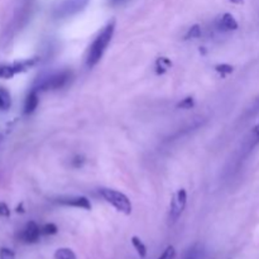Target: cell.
Returning a JSON list of instances; mask_svg holds the SVG:
<instances>
[{"mask_svg":"<svg viewBox=\"0 0 259 259\" xmlns=\"http://www.w3.org/2000/svg\"><path fill=\"white\" fill-rule=\"evenodd\" d=\"M10 105H12L10 94L6 91L5 88L0 87V110L9 109Z\"/></svg>","mask_w":259,"mask_h":259,"instance_id":"obj_12","label":"cell"},{"mask_svg":"<svg viewBox=\"0 0 259 259\" xmlns=\"http://www.w3.org/2000/svg\"><path fill=\"white\" fill-rule=\"evenodd\" d=\"M187 202V192L185 189H181L177 191L176 195L173 196L171 201V207H170V223H176L178 217L181 216L182 211L185 210Z\"/></svg>","mask_w":259,"mask_h":259,"instance_id":"obj_4","label":"cell"},{"mask_svg":"<svg viewBox=\"0 0 259 259\" xmlns=\"http://www.w3.org/2000/svg\"><path fill=\"white\" fill-rule=\"evenodd\" d=\"M259 143V123L256 125L252 130V133L249 134V137L247 138V142L244 144V150H247V152H249L250 150H253L254 147Z\"/></svg>","mask_w":259,"mask_h":259,"instance_id":"obj_10","label":"cell"},{"mask_svg":"<svg viewBox=\"0 0 259 259\" xmlns=\"http://www.w3.org/2000/svg\"><path fill=\"white\" fill-rule=\"evenodd\" d=\"M195 107V100L192 96H189V98H185L183 100H181L180 103L177 104V108L178 109H192V108Z\"/></svg>","mask_w":259,"mask_h":259,"instance_id":"obj_17","label":"cell"},{"mask_svg":"<svg viewBox=\"0 0 259 259\" xmlns=\"http://www.w3.org/2000/svg\"><path fill=\"white\" fill-rule=\"evenodd\" d=\"M16 73V68L13 65H0V77L1 79H12Z\"/></svg>","mask_w":259,"mask_h":259,"instance_id":"obj_14","label":"cell"},{"mask_svg":"<svg viewBox=\"0 0 259 259\" xmlns=\"http://www.w3.org/2000/svg\"><path fill=\"white\" fill-rule=\"evenodd\" d=\"M40 104V99H38V94H37L36 90H32L29 94H28L27 99L24 101V114H32L34 110L37 109Z\"/></svg>","mask_w":259,"mask_h":259,"instance_id":"obj_9","label":"cell"},{"mask_svg":"<svg viewBox=\"0 0 259 259\" xmlns=\"http://www.w3.org/2000/svg\"><path fill=\"white\" fill-rule=\"evenodd\" d=\"M123 0H111V3L113 4H118V3H122Z\"/></svg>","mask_w":259,"mask_h":259,"instance_id":"obj_27","label":"cell"},{"mask_svg":"<svg viewBox=\"0 0 259 259\" xmlns=\"http://www.w3.org/2000/svg\"><path fill=\"white\" fill-rule=\"evenodd\" d=\"M41 233H42V230L40 229V226L37 225L34 221H29V223L25 225L23 233H22V239H23V241H25V243H37V241L40 240Z\"/></svg>","mask_w":259,"mask_h":259,"instance_id":"obj_7","label":"cell"},{"mask_svg":"<svg viewBox=\"0 0 259 259\" xmlns=\"http://www.w3.org/2000/svg\"><path fill=\"white\" fill-rule=\"evenodd\" d=\"M258 111H259V98H257L256 101H254V104L252 105V108H250L249 115H254V114L258 113Z\"/></svg>","mask_w":259,"mask_h":259,"instance_id":"obj_23","label":"cell"},{"mask_svg":"<svg viewBox=\"0 0 259 259\" xmlns=\"http://www.w3.org/2000/svg\"><path fill=\"white\" fill-rule=\"evenodd\" d=\"M55 259H76V254L68 248H60L56 250Z\"/></svg>","mask_w":259,"mask_h":259,"instance_id":"obj_15","label":"cell"},{"mask_svg":"<svg viewBox=\"0 0 259 259\" xmlns=\"http://www.w3.org/2000/svg\"><path fill=\"white\" fill-rule=\"evenodd\" d=\"M232 3L234 4H243L244 3V0H230Z\"/></svg>","mask_w":259,"mask_h":259,"instance_id":"obj_26","label":"cell"},{"mask_svg":"<svg viewBox=\"0 0 259 259\" xmlns=\"http://www.w3.org/2000/svg\"><path fill=\"white\" fill-rule=\"evenodd\" d=\"M41 230H42V233L44 235H53L58 232V228L55 225V224L49 223V224H46V225L43 226Z\"/></svg>","mask_w":259,"mask_h":259,"instance_id":"obj_20","label":"cell"},{"mask_svg":"<svg viewBox=\"0 0 259 259\" xmlns=\"http://www.w3.org/2000/svg\"><path fill=\"white\" fill-rule=\"evenodd\" d=\"M186 259H198L197 249H195V248H194V249L190 250L189 254L186 256Z\"/></svg>","mask_w":259,"mask_h":259,"instance_id":"obj_24","label":"cell"},{"mask_svg":"<svg viewBox=\"0 0 259 259\" xmlns=\"http://www.w3.org/2000/svg\"><path fill=\"white\" fill-rule=\"evenodd\" d=\"M71 72L70 71H61V72L51 73L49 76H46L44 79H41L38 81L36 91H47V90H58V88L64 87L66 84L70 81Z\"/></svg>","mask_w":259,"mask_h":259,"instance_id":"obj_3","label":"cell"},{"mask_svg":"<svg viewBox=\"0 0 259 259\" xmlns=\"http://www.w3.org/2000/svg\"><path fill=\"white\" fill-rule=\"evenodd\" d=\"M88 0H64L62 4L57 8L58 17H68L73 16L76 13L85 9Z\"/></svg>","mask_w":259,"mask_h":259,"instance_id":"obj_5","label":"cell"},{"mask_svg":"<svg viewBox=\"0 0 259 259\" xmlns=\"http://www.w3.org/2000/svg\"><path fill=\"white\" fill-rule=\"evenodd\" d=\"M99 194L101 195V197L105 200L107 202H109L110 205H113L116 210L120 211V213L125 214V215H129L131 213V202L128 198V196H125L122 192L116 191L113 189H107V187H103V189L99 190Z\"/></svg>","mask_w":259,"mask_h":259,"instance_id":"obj_2","label":"cell"},{"mask_svg":"<svg viewBox=\"0 0 259 259\" xmlns=\"http://www.w3.org/2000/svg\"><path fill=\"white\" fill-rule=\"evenodd\" d=\"M0 259H16V254L9 248H1L0 249Z\"/></svg>","mask_w":259,"mask_h":259,"instance_id":"obj_21","label":"cell"},{"mask_svg":"<svg viewBox=\"0 0 259 259\" xmlns=\"http://www.w3.org/2000/svg\"><path fill=\"white\" fill-rule=\"evenodd\" d=\"M55 202L71 207H79L84 210H91V202L85 196H58Z\"/></svg>","mask_w":259,"mask_h":259,"instance_id":"obj_6","label":"cell"},{"mask_svg":"<svg viewBox=\"0 0 259 259\" xmlns=\"http://www.w3.org/2000/svg\"><path fill=\"white\" fill-rule=\"evenodd\" d=\"M176 258V249L172 245L167 247L165 249V252L162 253V256L158 259H174Z\"/></svg>","mask_w":259,"mask_h":259,"instance_id":"obj_19","label":"cell"},{"mask_svg":"<svg viewBox=\"0 0 259 259\" xmlns=\"http://www.w3.org/2000/svg\"><path fill=\"white\" fill-rule=\"evenodd\" d=\"M172 67V62L167 57H159L155 61V73L157 75H163L168 68Z\"/></svg>","mask_w":259,"mask_h":259,"instance_id":"obj_11","label":"cell"},{"mask_svg":"<svg viewBox=\"0 0 259 259\" xmlns=\"http://www.w3.org/2000/svg\"><path fill=\"white\" fill-rule=\"evenodd\" d=\"M216 25L219 29L226 32V31H237L238 29V22L235 21L234 17L230 13H225L221 17H219L216 21Z\"/></svg>","mask_w":259,"mask_h":259,"instance_id":"obj_8","label":"cell"},{"mask_svg":"<svg viewBox=\"0 0 259 259\" xmlns=\"http://www.w3.org/2000/svg\"><path fill=\"white\" fill-rule=\"evenodd\" d=\"M131 244H133V247L135 248V250H137V253L139 254L140 258H146L147 248L143 241L140 240L138 237H133V238H131Z\"/></svg>","mask_w":259,"mask_h":259,"instance_id":"obj_13","label":"cell"},{"mask_svg":"<svg viewBox=\"0 0 259 259\" xmlns=\"http://www.w3.org/2000/svg\"><path fill=\"white\" fill-rule=\"evenodd\" d=\"M9 207L6 206V204H4V202H0V216H9Z\"/></svg>","mask_w":259,"mask_h":259,"instance_id":"obj_22","label":"cell"},{"mask_svg":"<svg viewBox=\"0 0 259 259\" xmlns=\"http://www.w3.org/2000/svg\"><path fill=\"white\" fill-rule=\"evenodd\" d=\"M114 29H115V22H109L103 31H101V33L95 38L94 42L91 43V46L88 47L87 56H86V66L87 67H94L100 61L104 52L107 49L108 44H109L111 38H113Z\"/></svg>","mask_w":259,"mask_h":259,"instance_id":"obj_1","label":"cell"},{"mask_svg":"<svg viewBox=\"0 0 259 259\" xmlns=\"http://www.w3.org/2000/svg\"><path fill=\"white\" fill-rule=\"evenodd\" d=\"M200 36H201V29H200V25L195 24L190 28L189 32H187L186 36H185V40H194V38H198Z\"/></svg>","mask_w":259,"mask_h":259,"instance_id":"obj_16","label":"cell"},{"mask_svg":"<svg viewBox=\"0 0 259 259\" xmlns=\"http://www.w3.org/2000/svg\"><path fill=\"white\" fill-rule=\"evenodd\" d=\"M73 166H75V167H80V166H83V163H84V158L83 157H79V155H77L76 158L73 159Z\"/></svg>","mask_w":259,"mask_h":259,"instance_id":"obj_25","label":"cell"},{"mask_svg":"<svg viewBox=\"0 0 259 259\" xmlns=\"http://www.w3.org/2000/svg\"><path fill=\"white\" fill-rule=\"evenodd\" d=\"M215 70H216L219 73H221V76H226V75H229V73H232L233 71H234V67H233L232 65L221 64V65H216V66H215Z\"/></svg>","mask_w":259,"mask_h":259,"instance_id":"obj_18","label":"cell"}]
</instances>
